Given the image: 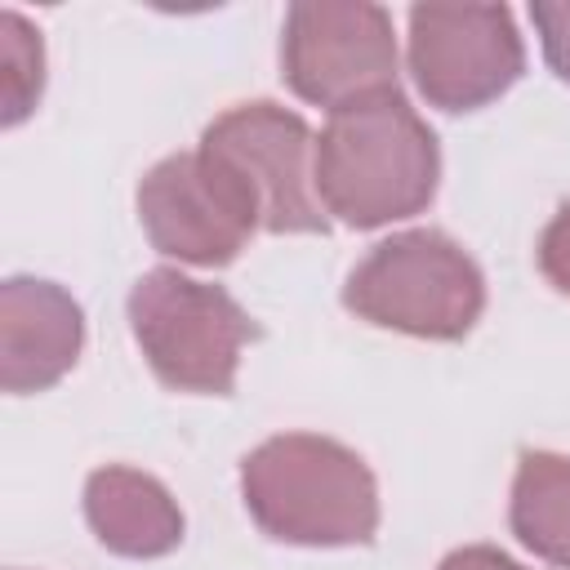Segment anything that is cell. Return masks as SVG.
<instances>
[{"label":"cell","mask_w":570,"mask_h":570,"mask_svg":"<svg viewBox=\"0 0 570 570\" xmlns=\"http://www.w3.org/2000/svg\"><path fill=\"white\" fill-rule=\"evenodd\" d=\"M312 174L325 214L347 227H383L428 209L441 178V151L405 94L383 89L330 111Z\"/></svg>","instance_id":"obj_1"},{"label":"cell","mask_w":570,"mask_h":570,"mask_svg":"<svg viewBox=\"0 0 570 570\" xmlns=\"http://www.w3.org/2000/svg\"><path fill=\"white\" fill-rule=\"evenodd\" d=\"M240 499L258 530L298 548H352L379 530V485L356 450L316 432H281L240 463Z\"/></svg>","instance_id":"obj_2"},{"label":"cell","mask_w":570,"mask_h":570,"mask_svg":"<svg viewBox=\"0 0 570 570\" xmlns=\"http://www.w3.org/2000/svg\"><path fill=\"white\" fill-rule=\"evenodd\" d=\"M343 307L361 321L414 338H463L485 307V276L472 254L436 227L379 240L343 285Z\"/></svg>","instance_id":"obj_3"},{"label":"cell","mask_w":570,"mask_h":570,"mask_svg":"<svg viewBox=\"0 0 570 570\" xmlns=\"http://www.w3.org/2000/svg\"><path fill=\"white\" fill-rule=\"evenodd\" d=\"M129 330L151 374L174 392L227 396L236 365L258 325L223 289L183 276L178 267H151L129 289Z\"/></svg>","instance_id":"obj_4"},{"label":"cell","mask_w":570,"mask_h":570,"mask_svg":"<svg viewBox=\"0 0 570 570\" xmlns=\"http://www.w3.org/2000/svg\"><path fill=\"white\" fill-rule=\"evenodd\" d=\"M200 151L236 183V191L258 214L263 232H325L316 196V138L298 111L281 102H236L205 134Z\"/></svg>","instance_id":"obj_5"},{"label":"cell","mask_w":570,"mask_h":570,"mask_svg":"<svg viewBox=\"0 0 570 570\" xmlns=\"http://www.w3.org/2000/svg\"><path fill=\"white\" fill-rule=\"evenodd\" d=\"M285 85L316 107L396 89V36L383 4L370 0H298L281 27Z\"/></svg>","instance_id":"obj_6"},{"label":"cell","mask_w":570,"mask_h":570,"mask_svg":"<svg viewBox=\"0 0 570 570\" xmlns=\"http://www.w3.org/2000/svg\"><path fill=\"white\" fill-rule=\"evenodd\" d=\"M525 49L503 4H414L410 76L441 111H476L517 85Z\"/></svg>","instance_id":"obj_7"},{"label":"cell","mask_w":570,"mask_h":570,"mask_svg":"<svg viewBox=\"0 0 570 570\" xmlns=\"http://www.w3.org/2000/svg\"><path fill=\"white\" fill-rule=\"evenodd\" d=\"M138 218L160 254L196 267L232 263L258 232V214L249 209V200L200 147L165 156L142 174Z\"/></svg>","instance_id":"obj_8"},{"label":"cell","mask_w":570,"mask_h":570,"mask_svg":"<svg viewBox=\"0 0 570 570\" xmlns=\"http://www.w3.org/2000/svg\"><path fill=\"white\" fill-rule=\"evenodd\" d=\"M85 347L80 303L36 276H9L0 285V387L13 396L53 387Z\"/></svg>","instance_id":"obj_9"},{"label":"cell","mask_w":570,"mask_h":570,"mask_svg":"<svg viewBox=\"0 0 570 570\" xmlns=\"http://www.w3.org/2000/svg\"><path fill=\"white\" fill-rule=\"evenodd\" d=\"M85 521L116 557H165L183 543V512L174 494L125 463H107L85 481Z\"/></svg>","instance_id":"obj_10"},{"label":"cell","mask_w":570,"mask_h":570,"mask_svg":"<svg viewBox=\"0 0 570 570\" xmlns=\"http://www.w3.org/2000/svg\"><path fill=\"white\" fill-rule=\"evenodd\" d=\"M508 525L534 557L570 566V454H521L508 499Z\"/></svg>","instance_id":"obj_11"},{"label":"cell","mask_w":570,"mask_h":570,"mask_svg":"<svg viewBox=\"0 0 570 570\" xmlns=\"http://www.w3.org/2000/svg\"><path fill=\"white\" fill-rule=\"evenodd\" d=\"M0 67H4V80H0L4 111H0V120L13 129L18 120L31 116L36 98H40V85H45V45H40V31L22 13H13V9L0 13Z\"/></svg>","instance_id":"obj_12"},{"label":"cell","mask_w":570,"mask_h":570,"mask_svg":"<svg viewBox=\"0 0 570 570\" xmlns=\"http://www.w3.org/2000/svg\"><path fill=\"white\" fill-rule=\"evenodd\" d=\"M530 18L539 27L548 67L570 85V0H557V4L539 0V4H530Z\"/></svg>","instance_id":"obj_13"},{"label":"cell","mask_w":570,"mask_h":570,"mask_svg":"<svg viewBox=\"0 0 570 570\" xmlns=\"http://www.w3.org/2000/svg\"><path fill=\"white\" fill-rule=\"evenodd\" d=\"M539 272L548 276V285L557 294L570 298V200L548 218V227L539 236Z\"/></svg>","instance_id":"obj_14"},{"label":"cell","mask_w":570,"mask_h":570,"mask_svg":"<svg viewBox=\"0 0 570 570\" xmlns=\"http://www.w3.org/2000/svg\"><path fill=\"white\" fill-rule=\"evenodd\" d=\"M436 570H525V566H517L508 552L490 543H468V548H454Z\"/></svg>","instance_id":"obj_15"}]
</instances>
